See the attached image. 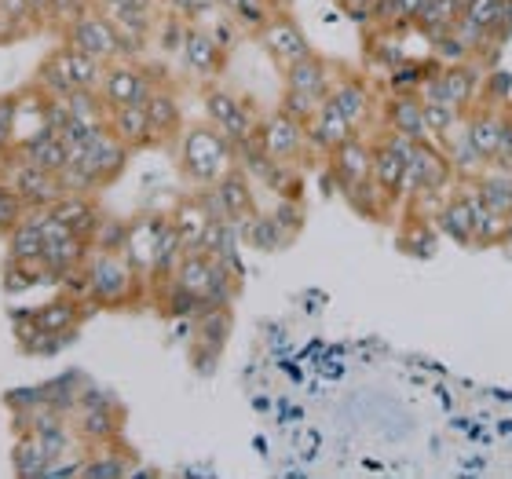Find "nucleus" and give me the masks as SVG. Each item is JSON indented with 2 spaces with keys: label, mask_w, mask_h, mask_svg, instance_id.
Instances as JSON below:
<instances>
[{
  "label": "nucleus",
  "mask_w": 512,
  "mask_h": 479,
  "mask_svg": "<svg viewBox=\"0 0 512 479\" xmlns=\"http://www.w3.org/2000/svg\"><path fill=\"white\" fill-rule=\"evenodd\" d=\"M88 275V304H96L103 311L118 308H136L150 297V282L125 253H103L92 249L85 260Z\"/></svg>",
  "instance_id": "nucleus-1"
},
{
  "label": "nucleus",
  "mask_w": 512,
  "mask_h": 479,
  "mask_svg": "<svg viewBox=\"0 0 512 479\" xmlns=\"http://www.w3.org/2000/svg\"><path fill=\"white\" fill-rule=\"evenodd\" d=\"M176 161H180L183 180L194 183V187H213L224 172L238 165L235 143L209 121L183 128L180 139H176Z\"/></svg>",
  "instance_id": "nucleus-2"
},
{
  "label": "nucleus",
  "mask_w": 512,
  "mask_h": 479,
  "mask_svg": "<svg viewBox=\"0 0 512 479\" xmlns=\"http://www.w3.org/2000/svg\"><path fill=\"white\" fill-rule=\"evenodd\" d=\"M172 282L183 286L187 293H194L205 308H209V304H231V308H235V297L242 293V275H235L224 260H216V256L205 253V249L183 253L180 267L172 271Z\"/></svg>",
  "instance_id": "nucleus-3"
},
{
  "label": "nucleus",
  "mask_w": 512,
  "mask_h": 479,
  "mask_svg": "<svg viewBox=\"0 0 512 479\" xmlns=\"http://www.w3.org/2000/svg\"><path fill=\"white\" fill-rule=\"evenodd\" d=\"M483 77H487V66L469 59V63H454V66H436V74L428 77L421 92V99H439L447 107H458L461 114H469L476 103H480L483 92Z\"/></svg>",
  "instance_id": "nucleus-4"
},
{
  "label": "nucleus",
  "mask_w": 512,
  "mask_h": 479,
  "mask_svg": "<svg viewBox=\"0 0 512 479\" xmlns=\"http://www.w3.org/2000/svg\"><path fill=\"white\" fill-rule=\"evenodd\" d=\"M205 121L216 125L224 132L231 143H246V139H256V128H260V110L253 107V99L238 96L231 88H220V85H209L205 88Z\"/></svg>",
  "instance_id": "nucleus-5"
},
{
  "label": "nucleus",
  "mask_w": 512,
  "mask_h": 479,
  "mask_svg": "<svg viewBox=\"0 0 512 479\" xmlns=\"http://www.w3.org/2000/svg\"><path fill=\"white\" fill-rule=\"evenodd\" d=\"M96 245L88 242V238L74 235L63 220H55L52 213H44V253H41V264L48 271V282H63L70 271L77 267H85V260L92 256Z\"/></svg>",
  "instance_id": "nucleus-6"
},
{
  "label": "nucleus",
  "mask_w": 512,
  "mask_h": 479,
  "mask_svg": "<svg viewBox=\"0 0 512 479\" xmlns=\"http://www.w3.org/2000/svg\"><path fill=\"white\" fill-rule=\"evenodd\" d=\"M414 147H417V139L377 125V132H374V183L381 187L384 198H388L395 209H399V191H403L406 161H410Z\"/></svg>",
  "instance_id": "nucleus-7"
},
{
  "label": "nucleus",
  "mask_w": 512,
  "mask_h": 479,
  "mask_svg": "<svg viewBox=\"0 0 512 479\" xmlns=\"http://www.w3.org/2000/svg\"><path fill=\"white\" fill-rule=\"evenodd\" d=\"M161 85V77L154 66L139 63V59H114L103 70L99 92L110 107H128V103H147L150 92Z\"/></svg>",
  "instance_id": "nucleus-8"
},
{
  "label": "nucleus",
  "mask_w": 512,
  "mask_h": 479,
  "mask_svg": "<svg viewBox=\"0 0 512 479\" xmlns=\"http://www.w3.org/2000/svg\"><path fill=\"white\" fill-rule=\"evenodd\" d=\"M4 180L11 183V191L19 194L26 209H48L55 198H63V194H66L63 176H59V172H48V169H41L37 161L19 158L15 150L8 154Z\"/></svg>",
  "instance_id": "nucleus-9"
},
{
  "label": "nucleus",
  "mask_w": 512,
  "mask_h": 479,
  "mask_svg": "<svg viewBox=\"0 0 512 479\" xmlns=\"http://www.w3.org/2000/svg\"><path fill=\"white\" fill-rule=\"evenodd\" d=\"M458 176L450 169L447 150L439 147L436 139H417L414 154L406 161V176H403V191H399V209L410 194L425 191V187H454Z\"/></svg>",
  "instance_id": "nucleus-10"
},
{
  "label": "nucleus",
  "mask_w": 512,
  "mask_h": 479,
  "mask_svg": "<svg viewBox=\"0 0 512 479\" xmlns=\"http://www.w3.org/2000/svg\"><path fill=\"white\" fill-rule=\"evenodd\" d=\"M132 154H136V150L125 147V143H121L110 128H99L85 147L70 150V161H81V165H88V169H92V176L99 180V191H107L110 183H118L121 176H125Z\"/></svg>",
  "instance_id": "nucleus-11"
},
{
  "label": "nucleus",
  "mask_w": 512,
  "mask_h": 479,
  "mask_svg": "<svg viewBox=\"0 0 512 479\" xmlns=\"http://www.w3.org/2000/svg\"><path fill=\"white\" fill-rule=\"evenodd\" d=\"M63 41L74 44V48H81V52H88V55H96L99 63L121 59V30L114 26V19H110L103 8H92V11H85L81 19L70 22L63 30Z\"/></svg>",
  "instance_id": "nucleus-12"
},
{
  "label": "nucleus",
  "mask_w": 512,
  "mask_h": 479,
  "mask_svg": "<svg viewBox=\"0 0 512 479\" xmlns=\"http://www.w3.org/2000/svg\"><path fill=\"white\" fill-rule=\"evenodd\" d=\"M231 326H235V315H231V304H209L191 319V359L202 373H209L224 352L227 337H231Z\"/></svg>",
  "instance_id": "nucleus-13"
},
{
  "label": "nucleus",
  "mask_w": 512,
  "mask_h": 479,
  "mask_svg": "<svg viewBox=\"0 0 512 479\" xmlns=\"http://www.w3.org/2000/svg\"><path fill=\"white\" fill-rule=\"evenodd\" d=\"M326 165H330V180L341 191V198L348 191H355V187L370 183L374 180V136L355 132L352 139H344L341 147L333 150Z\"/></svg>",
  "instance_id": "nucleus-14"
},
{
  "label": "nucleus",
  "mask_w": 512,
  "mask_h": 479,
  "mask_svg": "<svg viewBox=\"0 0 512 479\" xmlns=\"http://www.w3.org/2000/svg\"><path fill=\"white\" fill-rule=\"evenodd\" d=\"M256 139H260V147L278 161H289V165H297L311 154L308 147V125L297 118H289L282 110H271L260 118V128H256Z\"/></svg>",
  "instance_id": "nucleus-15"
},
{
  "label": "nucleus",
  "mask_w": 512,
  "mask_h": 479,
  "mask_svg": "<svg viewBox=\"0 0 512 479\" xmlns=\"http://www.w3.org/2000/svg\"><path fill=\"white\" fill-rule=\"evenodd\" d=\"M256 41H260V48L267 52V59L278 63L282 70H286L289 63H297V59L315 52L308 41V33L300 30V22L293 19V11H275L271 22L256 33Z\"/></svg>",
  "instance_id": "nucleus-16"
},
{
  "label": "nucleus",
  "mask_w": 512,
  "mask_h": 479,
  "mask_svg": "<svg viewBox=\"0 0 512 479\" xmlns=\"http://www.w3.org/2000/svg\"><path fill=\"white\" fill-rule=\"evenodd\" d=\"M227 55L231 52L216 41L209 26H198V22L187 26L183 44H180V59H183V70H187V74L202 77V81H216V77L224 74Z\"/></svg>",
  "instance_id": "nucleus-17"
},
{
  "label": "nucleus",
  "mask_w": 512,
  "mask_h": 479,
  "mask_svg": "<svg viewBox=\"0 0 512 479\" xmlns=\"http://www.w3.org/2000/svg\"><path fill=\"white\" fill-rule=\"evenodd\" d=\"M432 224L447 242L472 249V235H476V183L458 180V187L450 191V198L443 202V209L436 213Z\"/></svg>",
  "instance_id": "nucleus-18"
},
{
  "label": "nucleus",
  "mask_w": 512,
  "mask_h": 479,
  "mask_svg": "<svg viewBox=\"0 0 512 479\" xmlns=\"http://www.w3.org/2000/svg\"><path fill=\"white\" fill-rule=\"evenodd\" d=\"M352 136H355L352 121L344 118L341 110H337V103L326 96L319 103V110H315V114H311V121H308V147H311V154L326 161L333 150L341 147L344 139H352Z\"/></svg>",
  "instance_id": "nucleus-19"
},
{
  "label": "nucleus",
  "mask_w": 512,
  "mask_h": 479,
  "mask_svg": "<svg viewBox=\"0 0 512 479\" xmlns=\"http://www.w3.org/2000/svg\"><path fill=\"white\" fill-rule=\"evenodd\" d=\"M213 191H216V198H220V209H224V216L231 224H246L249 216L260 213V205H256V180L242 165L224 172V176L213 183Z\"/></svg>",
  "instance_id": "nucleus-20"
},
{
  "label": "nucleus",
  "mask_w": 512,
  "mask_h": 479,
  "mask_svg": "<svg viewBox=\"0 0 512 479\" xmlns=\"http://www.w3.org/2000/svg\"><path fill=\"white\" fill-rule=\"evenodd\" d=\"M330 99L344 118L352 121L355 132H366V125L377 118V107H381V99L374 96L370 81H363V77H337Z\"/></svg>",
  "instance_id": "nucleus-21"
},
{
  "label": "nucleus",
  "mask_w": 512,
  "mask_h": 479,
  "mask_svg": "<svg viewBox=\"0 0 512 479\" xmlns=\"http://www.w3.org/2000/svg\"><path fill=\"white\" fill-rule=\"evenodd\" d=\"M377 125L403 132L410 139H428L425 128V110H421V96L414 92H388L377 107Z\"/></svg>",
  "instance_id": "nucleus-22"
},
{
  "label": "nucleus",
  "mask_w": 512,
  "mask_h": 479,
  "mask_svg": "<svg viewBox=\"0 0 512 479\" xmlns=\"http://www.w3.org/2000/svg\"><path fill=\"white\" fill-rule=\"evenodd\" d=\"M337 85V70H333L330 59H322L319 52L304 55L297 63H289L282 70V88H293V92H308L315 99H326Z\"/></svg>",
  "instance_id": "nucleus-23"
},
{
  "label": "nucleus",
  "mask_w": 512,
  "mask_h": 479,
  "mask_svg": "<svg viewBox=\"0 0 512 479\" xmlns=\"http://www.w3.org/2000/svg\"><path fill=\"white\" fill-rule=\"evenodd\" d=\"M92 308H96V304H88V300H77V297H70V293H63V297H55V300H48V304H41V308H33L30 322L44 333L77 337L81 322L88 319V311Z\"/></svg>",
  "instance_id": "nucleus-24"
},
{
  "label": "nucleus",
  "mask_w": 512,
  "mask_h": 479,
  "mask_svg": "<svg viewBox=\"0 0 512 479\" xmlns=\"http://www.w3.org/2000/svg\"><path fill=\"white\" fill-rule=\"evenodd\" d=\"M165 227H169V213H147V216L128 220L125 256L143 271V275H150V264H154V253H158Z\"/></svg>",
  "instance_id": "nucleus-25"
},
{
  "label": "nucleus",
  "mask_w": 512,
  "mask_h": 479,
  "mask_svg": "<svg viewBox=\"0 0 512 479\" xmlns=\"http://www.w3.org/2000/svg\"><path fill=\"white\" fill-rule=\"evenodd\" d=\"M48 213L55 216V220H63L74 235H81V238H96V231H99V224H103V209H99V202H96V194H77V191H66L63 198H55L52 205H48Z\"/></svg>",
  "instance_id": "nucleus-26"
},
{
  "label": "nucleus",
  "mask_w": 512,
  "mask_h": 479,
  "mask_svg": "<svg viewBox=\"0 0 512 479\" xmlns=\"http://www.w3.org/2000/svg\"><path fill=\"white\" fill-rule=\"evenodd\" d=\"M121 425H125V410L118 403L85 406V410L74 414V428L85 447H103V443L121 439Z\"/></svg>",
  "instance_id": "nucleus-27"
},
{
  "label": "nucleus",
  "mask_w": 512,
  "mask_h": 479,
  "mask_svg": "<svg viewBox=\"0 0 512 479\" xmlns=\"http://www.w3.org/2000/svg\"><path fill=\"white\" fill-rule=\"evenodd\" d=\"M147 107V118H150V132H154V143H172V139H180L183 125V107H180V96H176V88L169 85H158L150 92V99L143 103Z\"/></svg>",
  "instance_id": "nucleus-28"
},
{
  "label": "nucleus",
  "mask_w": 512,
  "mask_h": 479,
  "mask_svg": "<svg viewBox=\"0 0 512 479\" xmlns=\"http://www.w3.org/2000/svg\"><path fill=\"white\" fill-rule=\"evenodd\" d=\"M107 128L121 139V143H125V147H132V150L158 147V143H154V132H150V118H147V107H143V103L110 107Z\"/></svg>",
  "instance_id": "nucleus-29"
},
{
  "label": "nucleus",
  "mask_w": 512,
  "mask_h": 479,
  "mask_svg": "<svg viewBox=\"0 0 512 479\" xmlns=\"http://www.w3.org/2000/svg\"><path fill=\"white\" fill-rule=\"evenodd\" d=\"M169 216H172V227H176L183 249H187V253H191V249H202L205 231H209V224H213V213L205 209V202L198 198V191L187 194V198H180Z\"/></svg>",
  "instance_id": "nucleus-30"
},
{
  "label": "nucleus",
  "mask_w": 512,
  "mask_h": 479,
  "mask_svg": "<svg viewBox=\"0 0 512 479\" xmlns=\"http://www.w3.org/2000/svg\"><path fill=\"white\" fill-rule=\"evenodd\" d=\"M439 147L447 150L450 169H454V176H458L461 183L476 180V176H483V172L491 169V161H487L480 150L472 147V139H469V132H465V125H458L454 132H450V136L439 139Z\"/></svg>",
  "instance_id": "nucleus-31"
},
{
  "label": "nucleus",
  "mask_w": 512,
  "mask_h": 479,
  "mask_svg": "<svg viewBox=\"0 0 512 479\" xmlns=\"http://www.w3.org/2000/svg\"><path fill=\"white\" fill-rule=\"evenodd\" d=\"M44 213H48V209H26V216L8 231V256H15V260H41Z\"/></svg>",
  "instance_id": "nucleus-32"
},
{
  "label": "nucleus",
  "mask_w": 512,
  "mask_h": 479,
  "mask_svg": "<svg viewBox=\"0 0 512 479\" xmlns=\"http://www.w3.org/2000/svg\"><path fill=\"white\" fill-rule=\"evenodd\" d=\"M238 231H242V242L256 253H282L286 245H293L271 213H253L246 224H238Z\"/></svg>",
  "instance_id": "nucleus-33"
},
{
  "label": "nucleus",
  "mask_w": 512,
  "mask_h": 479,
  "mask_svg": "<svg viewBox=\"0 0 512 479\" xmlns=\"http://www.w3.org/2000/svg\"><path fill=\"white\" fill-rule=\"evenodd\" d=\"M48 465H52V458H48L41 439L33 436V432H15V447H11V469H15V476L37 479L48 472Z\"/></svg>",
  "instance_id": "nucleus-34"
},
{
  "label": "nucleus",
  "mask_w": 512,
  "mask_h": 479,
  "mask_svg": "<svg viewBox=\"0 0 512 479\" xmlns=\"http://www.w3.org/2000/svg\"><path fill=\"white\" fill-rule=\"evenodd\" d=\"M498 245H509V216L494 213L491 205L483 202V194L476 191V235H472V249H498Z\"/></svg>",
  "instance_id": "nucleus-35"
},
{
  "label": "nucleus",
  "mask_w": 512,
  "mask_h": 479,
  "mask_svg": "<svg viewBox=\"0 0 512 479\" xmlns=\"http://www.w3.org/2000/svg\"><path fill=\"white\" fill-rule=\"evenodd\" d=\"M461 19V8L458 0H425L414 15V30L425 33L428 41H436L439 33L454 30V22Z\"/></svg>",
  "instance_id": "nucleus-36"
},
{
  "label": "nucleus",
  "mask_w": 512,
  "mask_h": 479,
  "mask_svg": "<svg viewBox=\"0 0 512 479\" xmlns=\"http://www.w3.org/2000/svg\"><path fill=\"white\" fill-rule=\"evenodd\" d=\"M59 52V59H63L66 74H70V81H74V88H99V81H103V70H107V63H99L96 55L81 52V48H74V44H59L55 48Z\"/></svg>",
  "instance_id": "nucleus-37"
},
{
  "label": "nucleus",
  "mask_w": 512,
  "mask_h": 479,
  "mask_svg": "<svg viewBox=\"0 0 512 479\" xmlns=\"http://www.w3.org/2000/svg\"><path fill=\"white\" fill-rule=\"evenodd\" d=\"M0 22L8 26V41H22L44 30V19L33 0H0Z\"/></svg>",
  "instance_id": "nucleus-38"
},
{
  "label": "nucleus",
  "mask_w": 512,
  "mask_h": 479,
  "mask_svg": "<svg viewBox=\"0 0 512 479\" xmlns=\"http://www.w3.org/2000/svg\"><path fill=\"white\" fill-rule=\"evenodd\" d=\"M436 238H443V235L436 231V224H432V220L403 213V227H399V249H403L406 256H432V253H436Z\"/></svg>",
  "instance_id": "nucleus-39"
},
{
  "label": "nucleus",
  "mask_w": 512,
  "mask_h": 479,
  "mask_svg": "<svg viewBox=\"0 0 512 479\" xmlns=\"http://www.w3.org/2000/svg\"><path fill=\"white\" fill-rule=\"evenodd\" d=\"M30 85L37 88V92H44V96H70V92H74V81H70V74H66V66L55 48L37 63Z\"/></svg>",
  "instance_id": "nucleus-40"
},
{
  "label": "nucleus",
  "mask_w": 512,
  "mask_h": 479,
  "mask_svg": "<svg viewBox=\"0 0 512 479\" xmlns=\"http://www.w3.org/2000/svg\"><path fill=\"white\" fill-rule=\"evenodd\" d=\"M476 191L483 194V202L491 205L494 213L509 216L512 213V172L509 169H487L483 176H476Z\"/></svg>",
  "instance_id": "nucleus-41"
},
{
  "label": "nucleus",
  "mask_w": 512,
  "mask_h": 479,
  "mask_svg": "<svg viewBox=\"0 0 512 479\" xmlns=\"http://www.w3.org/2000/svg\"><path fill=\"white\" fill-rule=\"evenodd\" d=\"M220 8H224L242 30L253 33V37L264 30L267 22H271V15H275L271 0H220Z\"/></svg>",
  "instance_id": "nucleus-42"
},
{
  "label": "nucleus",
  "mask_w": 512,
  "mask_h": 479,
  "mask_svg": "<svg viewBox=\"0 0 512 479\" xmlns=\"http://www.w3.org/2000/svg\"><path fill=\"white\" fill-rule=\"evenodd\" d=\"M366 48H370V63L381 66L384 74L392 70V66L406 63L410 55L403 52V41H399V33L392 30H377V26H370V41H366Z\"/></svg>",
  "instance_id": "nucleus-43"
},
{
  "label": "nucleus",
  "mask_w": 512,
  "mask_h": 479,
  "mask_svg": "<svg viewBox=\"0 0 512 479\" xmlns=\"http://www.w3.org/2000/svg\"><path fill=\"white\" fill-rule=\"evenodd\" d=\"M132 454H110V443L96 447V454L85 458V472L81 476H96V479H121L132 476Z\"/></svg>",
  "instance_id": "nucleus-44"
},
{
  "label": "nucleus",
  "mask_w": 512,
  "mask_h": 479,
  "mask_svg": "<svg viewBox=\"0 0 512 479\" xmlns=\"http://www.w3.org/2000/svg\"><path fill=\"white\" fill-rule=\"evenodd\" d=\"M37 282H48V271H44L41 260H15V256L4 260V289L8 293H26Z\"/></svg>",
  "instance_id": "nucleus-45"
},
{
  "label": "nucleus",
  "mask_w": 512,
  "mask_h": 479,
  "mask_svg": "<svg viewBox=\"0 0 512 479\" xmlns=\"http://www.w3.org/2000/svg\"><path fill=\"white\" fill-rule=\"evenodd\" d=\"M421 110H425V128H428V139H443L450 136L454 128L461 125V114L458 107H447V103H439V99H421Z\"/></svg>",
  "instance_id": "nucleus-46"
},
{
  "label": "nucleus",
  "mask_w": 512,
  "mask_h": 479,
  "mask_svg": "<svg viewBox=\"0 0 512 479\" xmlns=\"http://www.w3.org/2000/svg\"><path fill=\"white\" fill-rule=\"evenodd\" d=\"M432 59L443 66H454V63H469V59H476V52H472V44L465 41L458 30H447L432 41Z\"/></svg>",
  "instance_id": "nucleus-47"
},
{
  "label": "nucleus",
  "mask_w": 512,
  "mask_h": 479,
  "mask_svg": "<svg viewBox=\"0 0 512 479\" xmlns=\"http://www.w3.org/2000/svg\"><path fill=\"white\" fill-rule=\"evenodd\" d=\"M92 8H96V0H48V4H44V26H52V30L63 33L70 22L81 19V15Z\"/></svg>",
  "instance_id": "nucleus-48"
},
{
  "label": "nucleus",
  "mask_w": 512,
  "mask_h": 479,
  "mask_svg": "<svg viewBox=\"0 0 512 479\" xmlns=\"http://www.w3.org/2000/svg\"><path fill=\"white\" fill-rule=\"evenodd\" d=\"M125 242H128V220L103 216V224H99L92 245H96V249H103V253H125Z\"/></svg>",
  "instance_id": "nucleus-49"
},
{
  "label": "nucleus",
  "mask_w": 512,
  "mask_h": 479,
  "mask_svg": "<svg viewBox=\"0 0 512 479\" xmlns=\"http://www.w3.org/2000/svg\"><path fill=\"white\" fill-rule=\"evenodd\" d=\"M271 216H275L278 227L289 235V242H297V235L304 231V205H300V198H278Z\"/></svg>",
  "instance_id": "nucleus-50"
},
{
  "label": "nucleus",
  "mask_w": 512,
  "mask_h": 479,
  "mask_svg": "<svg viewBox=\"0 0 512 479\" xmlns=\"http://www.w3.org/2000/svg\"><path fill=\"white\" fill-rule=\"evenodd\" d=\"M480 103H491V107H509V103H512V77L505 74V70H487V77H483Z\"/></svg>",
  "instance_id": "nucleus-51"
},
{
  "label": "nucleus",
  "mask_w": 512,
  "mask_h": 479,
  "mask_svg": "<svg viewBox=\"0 0 512 479\" xmlns=\"http://www.w3.org/2000/svg\"><path fill=\"white\" fill-rule=\"evenodd\" d=\"M319 103H322V99L308 96V92H293V88H282L278 110H282V114H289V118H297V121H304V125H308L311 114L319 110Z\"/></svg>",
  "instance_id": "nucleus-52"
},
{
  "label": "nucleus",
  "mask_w": 512,
  "mask_h": 479,
  "mask_svg": "<svg viewBox=\"0 0 512 479\" xmlns=\"http://www.w3.org/2000/svg\"><path fill=\"white\" fill-rule=\"evenodd\" d=\"M498 11H502V0H472L469 8L461 11V19L491 37V26H494V19H498Z\"/></svg>",
  "instance_id": "nucleus-53"
},
{
  "label": "nucleus",
  "mask_w": 512,
  "mask_h": 479,
  "mask_svg": "<svg viewBox=\"0 0 512 479\" xmlns=\"http://www.w3.org/2000/svg\"><path fill=\"white\" fill-rule=\"evenodd\" d=\"M22 216H26V205H22V198L11 191V183H8V187L0 191V235L8 238V231L19 224Z\"/></svg>",
  "instance_id": "nucleus-54"
},
{
  "label": "nucleus",
  "mask_w": 512,
  "mask_h": 479,
  "mask_svg": "<svg viewBox=\"0 0 512 479\" xmlns=\"http://www.w3.org/2000/svg\"><path fill=\"white\" fill-rule=\"evenodd\" d=\"M11 410H37V406H48V395H44V384L37 388H15V392L4 395Z\"/></svg>",
  "instance_id": "nucleus-55"
},
{
  "label": "nucleus",
  "mask_w": 512,
  "mask_h": 479,
  "mask_svg": "<svg viewBox=\"0 0 512 479\" xmlns=\"http://www.w3.org/2000/svg\"><path fill=\"white\" fill-rule=\"evenodd\" d=\"M509 37H512V0H502V11H498V19L491 26V41L505 44Z\"/></svg>",
  "instance_id": "nucleus-56"
},
{
  "label": "nucleus",
  "mask_w": 512,
  "mask_h": 479,
  "mask_svg": "<svg viewBox=\"0 0 512 479\" xmlns=\"http://www.w3.org/2000/svg\"><path fill=\"white\" fill-rule=\"evenodd\" d=\"M425 0H392V8H395V26H399V33L403 30H414V15L417 8H421Z\"/></svg>",
  "instance_id": "nucleus-57"
},
{
  "label": "nucleus",
  "mask_w": 512,
  "mask_h": 479,
  "mask_svg": "<svg viewBox=\"0 0 512 479\" xmlns=\"http://www.w3.org/2000/svg\"><path fill=\"white\" fill-rule=\"evenodd\" d=\"M96 8L118 11V8H158V0H96Z\"/></svg>",
  "instance_id": "nucleus-58"
},
{
  "label": "nucleus",
  "mask_w": 512,
  "mask_h": 479,
  "mask_svg": "<svg viewBox=\"0 0 512 479\" xmlns=\"http://www.w3.org/2000/svg\"><path fill=\"white\" fill-rule=\"evenodd\" d=\"M271 8H275V11H293V0H271Z\"/></svg>",
  "instance_id": "nucleus-59"
},
{
  "label": "nucleus",
  "mask_w": 512,
  "mask_h": 479,
  "mask_svg": "<svg viewBox=\"0 0 512 479\" xmlns=\"http://www.w3.org/2000/svg\"><path fill=\"white\" fill-rule=\"evenodd\" d=\"M0 41H8V26L4 22H0Z\"/></svg>",
  "instance_id": "nucleus-60"
},
{
  "label": "nucleus",
  "mask_w": 512,
  "mask_h": 479,
  "mask_svg": "<svg viewBox=\"0 0 512 479\" xmlns=\"http://www.w3.org/2000/svg\"><path fill=\"white\" fill-rule=\"evenodd\" d=\"M33 4H37V11H41V19H44V4H48V0H33Z\"/></svg>",
  "instance_id": "nucleus-61"
},
{
  "label": "nucleus",
  "mask_w": 512,
  "mask_h": 479,
  "mask_svg": "<svg viewBox=\"0 0 512 479\" xmlns=\"http://www.w3.org/2000/svg\"><path fill=\"white\" fill-rule=\"evenodd\" d=\"M509 242H512V213H509Z\"/></svg>",
  "instance_id": "nucleus-62"
},
{
  "label": "nucleus",
  "mask_w": 512,
  "mask_h": 479,
  "mask_svg": "<svg viewBox=\"0 0 512 479\" xmlns=\"http://www.w3.org/2000/svg\"><path fill=\"white\" fill-rule=\"evenodd\" d=\"M509 107H512V103H509Z\"/></svg>",
  "instance_id": "nucleus-63"
}]
</instances>
